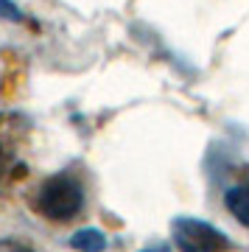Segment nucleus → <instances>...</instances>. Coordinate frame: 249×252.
<instances>
[{"mask_svg":"<svg viewBox=\"0 0 249 252\" xmlns=\"http://www.w3.org/2000/svg\"><path fill=\"white\" fill-rule=\"evenodd\" d=\"M0 17L11 20V23H20L23 20V11H20V6L14 0H0Z\"/></svg>","mask_w":249,"mask_h":252,"instance_id":"obj_5","label":"nucleus"},{"mask_svg":"<svg viewBox=\"0 0 249 252\" xmlns=\"http://www.w3.org/2000/svg\"><path fill=\"white\" fill-rule=\"evenodd\" d=\"M0 252H34V250L26 247V244L11 241V238H3V241H0Z\"/></svg>","mask_w":249,"mask_h":252,"instance_id":"obj_6","label":"nucleus"},{"mask_svg":"<svg viewBox=\"0 0 249 252\" xmlns=\"http://www.w3.org/2000/svg\"><path fill=\"white\" fill-rule=\"evenodd\" d=\"M171 238L179 252H227L232 241L218 230L193 216H177L171 221Z\"/></svg>","mask_w":249,"mask_h":252,"instance_id":"obj_2","label":"nucleus"},{"mask_svg":"<svg viewBox=\"0 0 249 252\" xmlns=\"http://www.w3.org/2000/svg\"><path fill=\"white\" fill-rule=\"evenodd\" d=\"M11 168V160H9V154L3 152V146H0V180L6 177V171Z\"/></svg>","mask_w":249,"mask_h":252,"instance_id":"obj_7","label":"nucleus"},{"mask_svg":"<svg viewBox=\"0 0 249 252\" xmlns=\"http://www.w3.org/2000/svg\"><path fill=\"white\" fill-rule=\"evenodd\" d=\"M34 207L51 221H67V219L79 216L84 207V190L73 177L67 174H56L39 185L34 199Z\"/></svg>","mask_w":249,"mask_h":252,"instance_id":"obj_1","label":"nucleus"},{"mask_svg":"<svg viewBox=\"0 0 249 252\" xmlns=\"http://www.w3.org/2000/svg\"><path fill=\"white\" fill-rule=\"evenodd\" d=\"M224 205L244 227H249V185H235L224 193Z\"/></svg>","mask_w":249,"mask_h":252,"instance_id":"obj_3","label":"nucleus"},{"mask_svg":"<svg viewBox=\"0 0 249 252\" xmlns=\"http://www.w3.org/2000/svg\"><path fill=\"white\" fill-rule=\"evenodd\" d=\"M143 252H160V250H143Z\"/></svg>","mask_w":249,"mask_h":252,"instance_id":"obj_8","label":"nucleus"},{"mask_svg":"<svg viewBox=\"0 0 249 252\" xmlns=\"http://www.w3.org/2000/svg\"><path fill=\"white\" fill-rule=\"evenodd\" d=\"M70 247L76 252H104L107 250V235L95 227H84L70 235Z\"/></svg>","mask_w":249,"mask_h":252,"instance_id":"obj_4","label":"nucleus"}]
</instances>
